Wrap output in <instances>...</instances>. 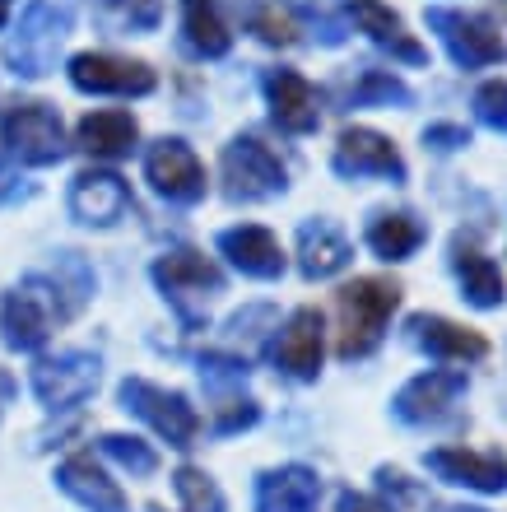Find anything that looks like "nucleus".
<instances>
[{
	"mask_svg": "<svg viewBox=\"0 0 507 512\" xmlns=\"http://www.w3.org/2000/svg\"><path fill=\"white\" fill-rule=\"evenodd\" d=\"M401 284L382 280V275H363V280H349L340 294H335V354L354 364V359H368V354L382 345L391 317L401 308Z\"/></svg>",
	"mask_w": 507,
	"mask_h": 512,
	"instance_id": "obj_1",
	"label": "nucleus"
},
{
	"mask_svg": "<svg viewBox=\"0 0 507 512\" xmlns=\"http://www.w3.org/2000/svg\"><path fill=\"white\" fill-rule=\"evenodd\" d=\"M52 322H70V308L47 275H28V280L14 284L10 294H5V303H0L5 345L19 354H38L42 345H47V336H52Z\"/></svg>",
	"mask_w": 507,
	"mask_h": 512,
	"instance_id": "obj_2",
	"label": "nucleus"
},
{
	"mask_svg": "<svg viewBox=\"0 0 507 512\" xmlns=\"http://www.w3.org/2000/svg\"><path fill=\"white\" fill-rule=\"evenodd\" d=\"M159 294L173 303V312L182 317L187 326H201L205 322V303L214 294H224V270L214 266L210 256L191 252V247H173L163 252L154 266H149Z\"/></svg>",
	"mask_w": 507,
	"mask_h": 512,
	"instance_id": "obj_3",
	"label": "nucleus"
},
{
	"mask_svg": "<svg viewBox=\"0 0 507 512\" xmlns=\"http://www.w3.org/2000/svg\"><path fill=\"white\" fill-rule=\"evenodd\" d=\"M66 33H70L66 5H56V0H28L14 38L5 42V61H10V70L19 80H42V75H52Z\"/></svg>",
	"mask_w": 507,
	"mask_h": 512,
	"instance_id": "obj_4",
	"label": "nucleus"
},
{
	"mask_svg": "<svg viewBox=\"0 0 507 512\" xmlns=\"http://www.w3.org/2000/svg\"><path fill=\"white\" fill-rule=\"evenodd\" d=\"M117 401H121L126 415L145 419L149 429L159 433L168 447H177V452H187V447L196 443V433H201L196 405H191L182 391H168V387H159V382H149V378H126L117 387Z\"/></svg>",
	"mask_w": 507,
	"mask_h": 512,
	"instance_id": "obj_5",
	"label": "nucleus"
},
{
	"mask_svg": "<svg viewBox=\"0 0 507 512\" xmlns=\"http://www.w3.org/2000/svg\"><path fill=\"white\" fill-rule=\"evenodd\" d=\"M219 173H224V196L228 201H242V205L289 191V173H284L280 154H275L261 135H233L224 145Z\"/></svg>",
	"mask_w": 507,
	"mask_h": 512,
	"instance_id": "obj_6",
	"label": "nucleus"
},
{
	"mask_svg": "<svg viewBox=\"0 0 507 512\" xmlns=\"http://www.w3.org/2000/svg\"><path fill=\"white\" fill-rule=\"evenodd\" d=\"M0 140L28 168H52L66 159V126L47 103H14L0 117Z\"/></svg>",
	"mask_w": 507,
	"mask_h": 512,
	"instance_id": "obj_7",
	"label": "nucleus"
},
{
	"mask_svg": "<svg viewBox=\"0 0 507 512\" xmlns=\"http://www.w3.org/2000/svg\"><path fill=\"white\" fill-rule=\"evenodd\" d=\"M98 378H103V359L89 350H66V354H52V359H38L33 373H28L33 396H38L52 415L89 401L98 391Z\"/></svg>",
	"mask_w": 507,
	"mask_h": 512,
	"instance_id": "obj_8",
	"label": "nucleus"
},
{
	"mask_svg": "<svg viewBox=\"0 0 507 512\" xmlns=\"http://www.w3.org/2000/svg\"><path fill=\"white\" fill-rule=\"evenodd\" d=\"M428 28L442 38L447 56H452L461 70L498 66V61L507 56L494 19H484V14H461V10H442V5H433V10H428Z\"/></svg>",
	"mask_w": 507,
	"mask_h": 512,
	"instance_id": "obj_9",
	"label": "nucleus"
},
{
	"mask_svg": "<svg viewBox=\"0 0 507 512\" xmlns=\"http://www.w3.org/2000/svg\"><path fill=\"white\" fill-rule=\"evenodd\" d=\"M145 182L159 191L168 205H196L205 201V168L196 149L177 135H163L145 149Z\"/></svg>",
	"mask_w": 507,
	"mask_h": 512,
	"instance_id": "obj_10",
	"label": "nucleus"
},
{
	"mask_svg": "<svg viewBox=\"0 0 507 512\" xmlns=\"http://www.w3.org/2000/svg\"><path fill=\"white\" fill-rule=\"evenodd\" d=\"M70 84L80 94H112V98H145L154 94L159 75L145 61L131 56H112V52H80L70 56Z\"/></svg>",
	"mask_w": 507,
	"mask_h": 512,
	"instance_id": "obj_11",
	"label": "nucleus"
},
{
	"mask_svg": "<svg viewBox=\"0 0 507 512\" xmlns=\"http://www.w3.org/2000/svg\"><path fill=\"white\" fill-rule=\"evenodd\" d=\"M466 373H456V368H428L419 378H410L401 391H396V401H391V415L410 424V429H428V424H442V419L452 415V405L466 396Z\"/></svg>",
	"mask_w": 507,
	"mask_h": 512,
	"instance_id": "obj_12",
	"label": "nucleus"
},
{
	"mask_svg": "<svg viewBox=\"0 0 507 512\" xmlns=\"http://www.w3.org/2000/svg\"><path fill=\"white\" fill-rule=\"evenodd\" d=\"M331 168L345 182H359V177H382V182H405V159L401 149L391 145L387 135L368 131V126H345L340 140H335Z\"/></svg>",
	"mask_w": 507,
	"mask_h": 512,
	"instance_id": "obj_13",
	"label": "nucleus"
},
{
	"mask_svg": "<svg viewBox=\"0 0 507 512\" xmlns=\"http://www.w3.org/2000/svg\"><path fill=\"white\" fill-rule=\"evenodd\" d=\"M321 359H326V326H321V312L298 308L294 317L284 322L280 336H275V345H270V364L294 382H317Z\"/></svg>",
	"mask_w": 507,
	"mask_h": 512,
	"instance_id": "obj_14",
	"label": "nucleus"
},
{
	"mask_svg": "<svg viewBox=\"0 0 507 512\" xmlns=\"http://www.w3.org/2000/svg\"><path fill=\"white\" fill-rule=\"evenodd\" d=\"M126 210H131V187L117 173L89 168V173L70 182V215L89 224V229H112V224L126 219Z\"/></svg>",
	"mask_w": 507,
	"mask_h": 512,
	"instance_id": "obj_15",
	"label": "nucleus"
},
{
	"mask_svg": "<svg viewBox=\"0 0 507 512\" xmlns=\"http://www.w3.org/2000/svg\"><path fill=\"white\" fill-rule=\"evenodd\" d=\"M405 331H410V345H419V350L442 359V364H480L484 354H489V340L480 331L447 322L438 312H414L410 322H405Z\"/></svg>",
	"mask_w": 507,
	"mask_h": 512,
	"instance_id": "obj_16",
	"label": "nucleus"
},
{
	"mask_svg": "<svg viewBox=\"0 0 507 512\" xmlns=\"http://www.w3.org/2000/svg\"><path fill=\"white\" fill-rule=\"evenodd\" d=\"M424 466L447 485L475 489V494H503L507 489V461L498 452H466V447H433Z\"/></svg>",
	"mask_w": 507,
	"mask_h": 512,
	"instance_id": "obj_17",
	"label": "nucleus"
},
{
	"mask_svg": "<svg viewBox=\"0 0 507 512\" xmlns=\"http://www.w3.org/2000/svg\"><path fill=\"white\" fill-rule=\"evenodd\" d=\"M56 489H61L66 499L80 503L84 512H131V503H126L121 485L103 471V466H98L94 457H89V452L66 457L61 466H56Z\"/></svg>",
	"mask_w": 507,
	"mask_h": 512,
	"instance_id": "obj_18",
	"label": "nucleus"
},
{
	"mask_svg": "<svg viewBox=\"0 0 507 512\" xmlns=\"http://www.w3.org/2000/svg\"><path fill=\"white\" fill-rule=\"evenodd\" d=\"M266 108H270V122L289 135H312L321 126L317 89H312L298 70H270L266 75Z\"/></svg>",
	"mask_w": 507,
	"mask_h": 512,
	"instance_id": "obj_19",
	"label": "nucleus"
},
{
	"mask_svg": "<svg viewBox=\"0 0 507 512\" xmlns=\"http://www.w3.org/2000/svg\"><path fill=\"white\" fill-rule=\"evenodd\" d=\"M321 508V475L312 466H275L256 475V512H317Z\"/></svg>",
	"mask_w": 507,
	"mask_h": 512,
	"instance_id": "obj_20",
	"label": "nucleus"
},
{
	"mask_svg": "<svg viewBox=\"0 0 507 512\" xmlns=\"http://www.w3.org/2000/svg\"><path fill=\"white\" fill-rule=\"evenodd\" d=\"M452 270L456 280H461V298H466L470 308H503L507 303V280L503 270L489 261V256L475 247V238H466V233H456L452 238Z\"/></svg>",
	"mask_w": 507,
	"mask_h": 512,
	"instance_id": "obj_21",
	"label": "nucleus"
},
{
	"mask_svg": "<svg viewBox=\"0 0 507 512\" xmlns=\"http://www.w3.org/2000/svg\"><path fill=\"white\" fill-rule=\"evenodd\" d=\"M219 252L242 270V275H252V280H280L284 275V247L280 238L261 224H238V229H224L219 233Z\"/></svg>",
	"mask_w": 507,
	"mask_h": 512,
	"instance_id": "obj_22",
	"label": "nucleus"
},
{
	"mask_svg": "<svg viewBox=\"0 0 507 512\" xmlns=\"http://www.w3.org/2000/svg\"><path fill=\"white\" fill-rule=\"evenodd\" d=\"M349 19L359 24V33H368L373 47L391 52L396 61H405V66H424L428 61L424 47L405 33V19L391 10V5H382V0H349Z\"/></svg>",
	"mask_w": 507,
	"mask_h": 512,
	"instance_id": "obj_23",
	"label": "nucleus"
},
{
	"mask_svg": "<svg viewBox=\"0 0 507 512\" xmlns=\"http://www.w3.org/2000/svg\"><path fill=\"white\" fill-rule=\"evenodd\" d=\"M354 261V247L331 219H307L298 229V270L307 280H331Z\"/></svg>",
	"mask_w": 507,
	"mask_h": 512,
	"instance_id": "obj_24",
	"label": "nucleus"
},
{
	"mask_svg": "<svg viewBox=\"0 0 507 512\" xmlns=\"http://www.w3.org/2000/svg\"><path fill=\"white\" fill-rule=\"evenodd\" d=\"M80 149L89 159H126L140 140V126H135L131 112H89L75 131Z\"/></svg>",
	"mask_w": 507,
	"mask_h": 512,
	"instance_id": "obj_25",
	"label": "nucleus"
},
{
	"mask_svg": "<svg viewBox=\"0 0 507 512\" xmlns=\"http://www.w3.org/2000/svg\"><path fill=\"white\" fill-rule=\"evenodd\" d=\"M182 38L196 56L205 61H219L233 47V33H228V19L219 10V0H182Z\"/></svg>",
	"mask_w": 507,
	"mask_h": 512,
	"instance_id": "obj_26",
	"label": "nucleus"
},
{
	"mask_svg": "<svg viewBox=\"0 0 507 512\" xmlns=\"http://www.w3.org/2000/svg\"><path fill=\"white\" fill-rule=\"evenodd\" d=\"M419 243H424V224L414 215H405V210H396V215H373V224H368V247H373L382 261H410L414 252H419Z\"/></svg>",
	"mask_w": 507,
	"mask_h": 512,
	"instance_id": "obj_27",
	"label": "nucleus"
},
{
	"mask_svg": "<svg viewBox=\"0 0 507 512\" xmlns=\"http://www.w3.org/2000/svg\"><path fill=\"white\" fill-rule=\"evenodd\" d=\"M173 485H177V499H182V508L177 512H224L228 508L224 489L214 485L201 466H177ZM149 512H163V508H149Z\"/></svg>",
	"mask_w": 507,
	"mask_h": 512,
	"instance_id": "obj_28",
	"label": "nucleus"
},
{
	"mask_svg": "<svg viewBox=\"0 0 507 512\" xmlns=\"http://www.w3.org/2000/svg\"><path fill=\"white\" fill-rule=\"evenodd\" d=\"M410 108L414 94H410V84H401L396 75H387V70H363L359 84H354V94H349V108Z\"/></svg>",
	"mask_w": 507,
	"mask_h": 512,
	"instance_id": "obj_29",
	"label": "nucleus"
},
{
	"mask_svg": "<svg viewBox=\"0 0 507 512\" xmlns=\"http://www.w3.org/2000/svg\"><path fill=\"white\" fill-rule=\"evenodd\" d=\"M289 10L303 14L307 24L321 33V42H326V47H340V42H345L349 0H289Z\"/></svg>",
	"mask_w": 507,
	"mask_h": 512,
	"instance_id": "obj_30",
	"label": "nucleus"
},
{
	"mask_svg": "<svg viewBox=\"0 0 507 512\" xmlns=\"http://www.w3.org/2000/svg\"><path fill=\"white\" fill-rule=\"evenodd\" d=\"M98 452L112 457L117 466H126L131 475H154L159 471V452H154L149 443H140V438H131V433H103V438H98Z\"/></svg>",
	"mask_w": 507,
	"mask_h": 512,
	"instance_id": "obj_31",
	"label": "nucleus"
},
{
	"mask_svg": "<svg viewBox=\"0 0 507 512\" xmlns=\"http://www.w3.org/2000/svg\"><path fill=\"white\" fill-rule=\"evenodd\" d=\"M107 14L117 19L121 28H131V33H149V28H159L163 19V0H103Z\"/></svg>",
	"mask_w": 507,
	"mask_h": 512,
	"instance_id": "obj_32",
	"label": "nucleus"
},
{
	"mask_svg": "<svg viewBox=\"0 0 507 512\" xmlns=\"http://www.w3.org/2000/svg\"><path fill=\"white\" fill-rule=\"evenodd\" d=\"M475 117H480L489 131L507 135V80H489L475 89Z\"/></svg>",
	"mask_w": 507,
	"mask_h": 512,
	"instance_id": "obj_33",
	"label": "nucleus"
},
{
	"mask_svg": "<svg viewBox=\"0 0 507 512\" xmlns=\"http://www.w3.org/2000/svg\"><path fill=\"white\" fill-rule=\"evenodd\" d=\"M256 38L270 42V47H289L298 33H294V24H289V14H284L280 5H270V10L256 14Z\"/></svg>",
	"mask_w": 507,
	"mask_h": 512,
	"instance_id": "obj_34",
	"label": "nucleus"
},
{
	"mask_svg": "<svg viewBox=\"0 0 507 512\" xmlns=\"http://www.w3.org/2000/svg\"><path fill=\"white\" fill-rule=\"evenodd\" d=\"M424 145L438 149V154H452V149L470 145V131H466V126H456V122H433L424 131Z\"/></svg>",
	"mask_w": 507,
	"mask_h": 512,
	"instance_id": "obj_35",
	"label": "nucleus"
},
{
	"mask_svg": "<svg viewBox=\"0 0 507 512\" xmlns=\"http://www.w3.org/2000/svg\"><path fill=\"white\" fill-rule=\"evenodd\" d=\"M335 512H396L391 503L373 499V494H354V489H340V499H335Z\"/></svg>",
	"mask_w": 507,
	"mask_h": 512,
	"instance_id": "obj_36",
	"label": "nucleus"
},
{
	"mask_svg": "<svg viewBox=\"0 0 507 512\" xmlns=\"http://www.w3.org/2000/svg\"><path fill=\"white\" fill-rule=\"evenodd\" d=\"M14 391H19V382H14L10 373H5V368H0V415H5V405L14 401Z\"/></svg>",
	"mask_w": 507,
	"mask_h": 512,
	"instance_id": "obj_37",
	"label": "nucleus"
},
{
	"mask_svg": "<svg viewBox=\"0 0 507 512\" xmlns=\"http://www.w3.org/2000/svg\"><path fill=\"white\" fill-rule=\"evenodd\" d=\"M428 512H484V508H466V503H433Z\"/></svg>",
	"mask_w": 507,
	"mask_h": 512,
	"instance_id": "obj_38",
	"label": "nucleus"
},
{
	"mask_svg": "<svg viewBox=\"0 0 507 512\" xmlns=\"http://www.w3.org/2000/svg\"><path fill=\"white\" fill-rule=\"evenodd\" d=\"M10 5L14 0H0V28H5V19H10Z\"/></svg>",
	"mask_w": 507,
	"mask_h": 512,
	"instance_id": "obj_39",
	"label": "nucleus"
}]
</instances>
